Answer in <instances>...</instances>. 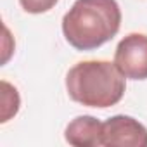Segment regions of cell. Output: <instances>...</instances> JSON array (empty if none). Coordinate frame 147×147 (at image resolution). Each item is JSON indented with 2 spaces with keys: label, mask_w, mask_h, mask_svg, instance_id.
Masks as SVG:
<instances>
[{
  "label": "cell",
  "mask_w": 147,
  "mask_h": 147,
  "mask_svg": "<svg viewBox=\"0 0 147 147\" xmlns=\"http://www.w3.org/2000/svg\"><path fill=\"white\" fill-rule=\"evenodd\" d=\"M121 26L116 0H76L62 18L66 42L76 50H95L113 40Z\"/></svg>",
  "instance_id": "1"
},
{
  "label": "cell",
  "mask_w": 147,
  "mask_h": 147,
  "mask_svg": "<svg viewBox=\"0 0 147 147\" xmlns=\"http://www.w3.org/2000/svg\"><path fill=\"white\" fill-rule=\"evenodd\" d=\"M71 100L87 107L106 109L116 106L126 90V78L109 61H82L66 75Z\"/></svg>",
  "instance_id": "2"
},
{
  "label": "cell",
  "mask_w": 147,
  "mask_h": 147,
  "mask_svg": "<svg viewBox=\"0 0 147 147\" xmlns=\"http://www.w3.org/2000/svg\"><path fill=\"white\" fill-rule=\"evenodd\" d=\"M114 64L125 78L147 80V35H126L116 47Z\"/></svg>",
  "instance_id": "3"
},
{
  "label": "cell",
  "mask_w": 147,
  "mask_h": 147,
  "mask_svg": "<svg viewBox=\"0 0 147 147\" xmlns=\"http://www.w3.org/2000/svg\"><path fill=\"white\" fill-rule=\"evenodd\" d=\"M102 145L147 147V128L131 116H111L102 123Z\"/></svg>",
  "instance_id": "4"
},
{
  "label": "cell",
  "mask_w": 147,
  "mask_h": 147,
  "mask_svg": "<svg viewBox=\"0 0 147 147\" xmlns=\"http://www.w3.org/2000/svg\"><path fill=\"white\" fill-rule=\"evenodd\" d=\"M64 138L69 145L97 147L102 145V121L94 116H78L67 123Z\"/></svg>",
  "instance_id": "5"
},
{
  "label": "cell",
  "mask_w": 147,
  "mask_h": 147,
  "mask_svg": "<svg viewBox=\"0 0 147 147\" xmlns=\"http://www.w3.org/2000/svg\"><path fill=\"white\" fill-rule=\"evenodd\" d=\"M0 85H2V119L0 121L7 123L12 116L18 114L19 106H21V99H19V94H18L16 87H12L5 80Z\"/></svg>",
  "instance_id": "6"
},
{
  "label": "cell",
  "mask_w": 147,
  "mask_h": 147,
  "mask_svg": "<svg viewBox=\"0 0 147 147\" xmlns=\"http://www.w3.org/2000/svg\"><path fill=\"white\" fill-rule=\"evenodd\" d=\"M59 0H19L21 7L30 14H43L55 7Z\"/></svg>",
  "instance_id": "7"
}]
</instances>
